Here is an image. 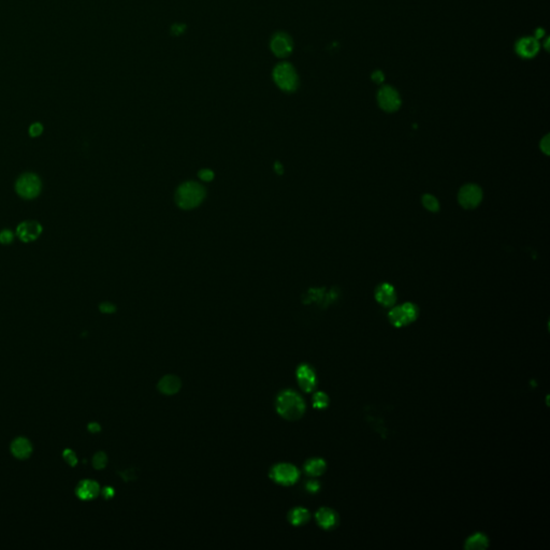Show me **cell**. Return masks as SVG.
Returning <instances> with one entry per match:
<instances>
[{
    "instance_id": "cell-1",
    "label": "cell",
    "mask_w": 550,
    "mask_h": 550,
    "mask_svg": "<svg viewBox=\"0 0 550 550\" xmlns=\"http://www.w3.org/2000/svg\"><path fill=\"white\" fill-rule=\"evenodd\" d=\"M278 414L287 420H298L305 412V402L299 393L294 390H284L278 394L275 402Z\"/></svg>"
},
{
    "instance_id": "cell-2",
    "label": "cell",
    "mask_w": 550,
    "mask_h": 550,
    "mask_svg": "<svg viewBox=\"0 0 550 550\" xmlns=\"http://www.w3.org/2000/svg\"><path fill=\"white\" fill-rule=\"evenodd\" d=\"M205 197V189L199 183L186 182L182 184L176 191L175 200L181 209H194L203 201Z\"/></svg>"
},
{
    "instance_id": "cell-3",
    "label": "cell",
    "mask_w": 550,
    "mask_h": 550,
    "mask_svg": "<svg viewBox=\"0 0 550 550\" xmlns=\"http://www.w3.org/2000/svg\"><path fill=\"white\" fill-rule=\"evenodd\" d=\"M272 77L279 89L286 93H292L299 87V77L295 67L289 62H279L273 69Z\"/></svg>"
},
{
    "instance_id": "cell-4",
    "label": "cell",
    "mask_w": 550,
    "mask_h": 550,
    "mask_svg": "<svg viewBox=\"0 0 550 550\" xmlns=\"http://www.w3.org/2000/svg\"><path fill=\"white\" fill-rule=\"evenodd\" d=\"M418 317V307L412 303H404L402 305L392 307L388 314L389 322L395 328H402L414 323Z\"/></svg>"
},
{
    "instance_id": "cell-5",
    "label": "cell",
    "mask_w": 550,
    "mask_h": 550,
    "mask_svg": "<svg viewBox=\"0 0 550 550\" xmlns=\"http://www.w3.org/2000/svg\"><path fill=\"white\" fill-rule=\"evenodd\" d=\"M271 478L279 485L291 486L300 477V472L290 463H279L274 466L270 472Z\"/></svg>"
},
{
    "instance_id": "cell-6",
    "label": "cell",
    "mask_w": 550,
    "mask_h": 550,
    "mask_svg": "<svg viewBox=\"0 0 550 550\" xmlns=\"http://www.w3.org/2000/svg\"><path fill=\"white\" fill-rule=\"evenodd\" d=\"M41 191V182L36 174L26 173L16 182V192L25 199H33Z\"/></svg>"
},
{
    "instance_id": "cell-7",
    "label": "cell",
    "mask_w": 550,
    "mask_h": 550,
    "mask_svg": "<svg viewBox=\"0 0 550 550\" xmlns=\"http://www.w3.org/2000/svg\"><path fill=\"white\" fill-rule=\"evenodd\" d=\"M377 101L380 107L386 112H395L401 107V97L398 90L389 85L383 86L378 90Z\"/></svg>"
},
{
    "instance_id": "cell-8",
    "label": "cell",
    "mask_w": 550,
    "mask_h": 550,
    "mask_svg": "<svg viewBox=\"0 0 550 550\" xmlns=\"http://www.w3.org/2000/svg\"><path fill=\"white\" fill-rule=\"evenodd\" d=\"M270 49L275 56L279 57V58H285V57L289 56L292 50H294V42H292V39L288 33L279 31L272 36Z\"/></svg>"
},
{
    "instance_id": "cell-9",
    "label": "cell",
    "mask_w": 550,
    "mask_h": 550,
    "mask_svg": "<svg viewBox=\"0 0 550 550\" xmlns=\"http://www.w3.org/2000/svg\"><path fill=\"white\" fill-rule=\"evenodd\" d=\"M483 199V191L474 184H468L463 186L459 194H458V200L459 203L463 206L464 209H474L481 202Z\"/></svg>"
},
{
    "instance_id": "cell-10",
    "label": "cell",
    "mask_w": 550,
    "mask_h": 550,
    "mask_svg": "<svg viewBox=\"0 0 550 550\" xmlns=\"http://www.w3.org/2000/svg\"><path fill=\"white\" fill-rule=\"evenodd\" d=\"M298 384L303 391L312 392L317 385L316 373L311 365L303 363L297 369Z\"/></svg>"
},
{
    "instance_id": "cell-11",
    "label": "cell",
    "mask_w": 550,
    "mask_h": 550,
    "mask_svg": "<svg viewBox=\"0 0 550 550\" xmlns=\"http://www.w3.org/2000/svg\"><path fill=\"white\" fill-rule=\"evenodd\" d=\"M515 51L521 58L530 59L537 55L540 51V43L537 39L533 37H523L516 42Z\"/></svg>"
},
{
    "instance_id": "cell-12",
    "label": "cell",
    "mask_w": 550,
    "mask_h": 550,
    "mask_svg": "<svg viewBox=\"0 0 550 550\" xmlns=\"http://www.w3.org/2000/svg\"><path fill=\"white\" fill-rule=\"evenodd\" d=\"M316 521L320 528L324 530H333L335 529L337 524H339V515L333 509L329 507H322L319 508L316 515Z\"/></svg>"
},
{
    "instance_id": "cell-13",
    "label": "cell",
    "mask_w": 550,
    "mask_h": 550,
    "mask_svg": "<svg viewBox=\"0 0 550 550\" xmlns=\"http://www.w3.org/2000/svg\"><path fill=\"white\" fill-rule=\"evenodd\" d=\"M42 232V227L37 221H24L17 227V236L23 242H31Z\"/></svg>"
},
{
    "instance_id": "cell-14",
    "label": "cell",
    "mask_w": 550,
    "mask_h": 550,
    "mask_svg": "<svg viewBox=\"0 0 550 550\" xmlns=\"http://www.w3.org/2000/svg\"><path fill=\"white\" fill-rule=\"evenodd\" d=\"M376 301L383 306L390 307L393 306L397 301V294H395L394 287L390 284H382L378 286L375 290Z\"/></svg>"
},
{
    "instance_id": "cell-15",
    "label": "cell",
    "mask_w": 550,
    "mask_h": 550,
    "mask_svg": "<svg viewBox=\"0 0 550 550\" xmlns=\"http://www.w3.org/2000/svg\"><path fill=\"white\" fill-rule=\"evenodd\" d=\"M99 485L94 480H83L79 484L77 488V495L81 500H93L99 495Z\"/></svg>"
},
{
    "instance_id": "cell-16",
    "label": "cell",
    "mask_w": 550,
    "mask_h": 550,
    "mask_svg": "<svg viewBox=\"0 0 550 550\" xmlns=\"http://www.w3.org/2000/svg\"><path fill=\"white\" fill-rule=\"evenodd\" d=\"M182 382L175 375H165L158 383V389L165 394L172 395L180 391Z\"/></svg>"
},
{
    "instance_id": "cell-17",
    "label": "cell",
    "mask_w": 550,
    "mask_h": 550,
    "mask_svg": "<svg viewBox=\"0 0 550 550\" xmlns=\"http://www.w3.org/2000/svg\"><path fill=\"white\" fill-rule=\"evenodd\" d=\"M11 451L17 459H27L31 455L32 446L27 439L19 438L14 440L11 444Z\"/></svg>"
},
{
    "instance_id": "cell-18",
    "label": "cell",
    "mask_w": 550,
    "mask_h": 550,
    "mask_svg": "<svg viewBox=\"0 0 550 550\" xmlns=\"http://www.w3.org/2000/svg\"><path fill=\"white\" fill-rule=\"evenodd\" d=\"M489 546V540L484 533L477 532L469 536L466 541L464 548L468 550H484Z\"/></svg>"
},
{
    "instance_id": "cell-19",
    "label": "cell",
    "mask_w": 550,
    "mask_h": 550,
    "mask_svg": "<svg viewBox=\"0 0 550 550\" xmlns=\"http://www.w3.org/2000/svg\"><path fill=\"white\" fill-rule=\"evenodd\" d=\"M327 468V464L325 460L320 459V458H312L305 462L304 471L309 476L317 477L323 475Z\"/></svg>"
},
{
    "instance_id": "cell-20",
    "label": "cell",
    "mask_w": 550,
    "mask_h": 550,
    "mask_svg": "<svg viewBox=\"0 0 550 550\" xmlns=\"http://www.w3.org/2000/svg\"><path fill=\"white\" fill-rule=\"evenodd\" d=\"M309 518H311V514L306 508L303 507H296L291 509L288 514V520L292 525L300 526L308 522Z\"/></svg>"
},
{
    "instance_id": "cell-21",
    "label": "cell",
    "mask_w": 550,
    "mask_h": 550,
    "mask_svg": "<svg viewBox=\"0 0 550 550\" xmlns=\"http://www.w3.org/2000/svg\"><path fill=\"white\" fill-rule=\"evenodd\" d=\"M329 405V397L323 391H318L313 395V406L317 410H324Z\"/></svg>"
},
{
    "instance_id": "cell-22",
    "label": "cell",
    "mask_w": 550,
    "mask_h": 550,
    "mask_svg": "<svg viewBox=\"0 0 550 550\" xmlns=\"http://www.w3.org/2000/svg\"><path fill=\"white\" fill-rule=\"evenodd\" d=\"M422 204L425 205V208L431 212H438L440 210V203L438 199L431 196V194H425L422 197Z\"/></svg>"
},
{
    "instance_id": "cell-23",
    "label": "cell",
    "mask_w": 550,
    "mask_h": 550,
    "mask_svg": "<svg viewBox=\"0 0 550 550\" xmlns=\"http://www.w3.org/2000/svg\"><path fill=\"white\" fill-rule=\"evenodd\" d=\"M107 463H108L107 455L105 454V452H102V451L97 452V454H96V455L94 456V458H93V466H94V468H97V469H101V468H105V467L107 466Z\"/></svg>"
},
{
    "instance_id": "cell-24",
    "label": "cell",
    "mask_w": 550,
    "mask_h": 550,
    "mask_svg": "<svg viewBox=\"0 0 550 550\" xmlns=\"http://www.w3.org/2000/svg\"><path fill=\"white\" fill-rule=\"evenodd\" d=\"M64 459L66 460V462L68 464H70V466H72V467H74L78 463V458H77L76 454H74V452L70 449H66L64 451Z\"/></svg>"
},
{
    "instance_id": "cell-25",
    "label": "cell",
    "mask_w": 550,
    "mask_h": 550,
    "mask_svg": "<svg viewBox=\"0 0 550 550\" xmlns=\"http://www.w3.org/2000/svg\"><path fill=\"white\" fill-rule=\"evenodd\" d=\"M305 489L309 494H316L320 489V484L317 480H308L305 485Z\"/></svg>"
},
{
    "instance_id": "cell-26",
    "label": "cell",
    "mask_w": 550,
    "mask_h": 550,
    "mask_svg": "<svg viewBox=\"0 0 550 550\" xmlns=\"http://www.w3.org/2000/svg\"><path fill=\"white\" fill-rule=\"evenodd\" d=\"M13 240V234L11 231L9 230H3L0 233V242L2 244H9L12 242Z\"/></svg>"
},
{
    "instance_id": "cell-27",
    "label": "cell",
    "mask_w": 550,
    "mask_h": 550,
    "mask_svg": "<svg viewBox=\"0 0 550 550\" xmlns=\"http://www.w3.org/2000/svg\"><path fill=\"white\" fill-rule=\"evenodd\" d=\"M199 176L201 180L205 182H210L214 179V173L213 171H211L209 169H203L199 172Z\"/></svg>"
},
{
    "instance_id": "cell-28",
    "label": "cell",
    "mask_w": 550,
    "mask_h": 550,
    "mask_svg": "<svg viewBox=\"0 0 550 550\" xmlns=\"http://www.w3.org/2000/svg\"><path fill=\"white\" fill-rule=\"evenodd\" d=\"M120 476H122L125 480H134L137 478V473L134 468H130V469H126L124 472H120L119 473Z\"/></svg>"
},
{
    "instance_id": "cell-29",
    "label": "cell",
    "mask_w": 550,
    "mask_h": 550,
    "mask_svg": "<svg viewBox=\"0 0 550 550\" xmlns=\"http://www.w3.org/2000/svg\"><path fill=\"white\" fill-rule=\"evenodd\" d=\"M372 80H373V82H375L376 84H382L384 82V80H385V76H384V73L381 70H376L372 73Z\"/></svg>"
},
{
    "instance_id": "cell-30",
    "label": "cell",
    "mask_w": 550,
    "mask_h": 550,
    "mask_svg": "<svg viewBox=\"0 0 550 550\" xmlns=\"http://www.w3.org/2000/svg\"><path fill=\"white\" fill-rule=\"evenodd\" d=\"M42 130H43L42 126L37 123V124L31 125V127H30V129H29V133H30V136H31V137H38V136L41 135Z\"/></svg>"
},
{
    "instance_id": "cell-31",
    "label": "cell",
    "mask_w": 550,
    "mask_h": 550,
    "mask_svg": "<svg viewBox=\"0 0 550 550\" xmlns=\"http://www.w3.org/2000/svg\"><path fill=\"white\" fill-rule=\"evenodd\" d=\"M100 311L103 313H113L115 312V306L111 303H102L100 305Z\"/></svg>"
},
{
    "instance_id": "cell-32",
    "label": "cell",
    "mask_w": 550,
    "mask_h": 550,
    "mask_svg": "<svg viewBox=\"0 0 550 550\" xmlns=\"http://www.w3.org/2000/svg\"><path fill=\"white\" fill-rule=\"evenodd\" d=\"M184 30H185L184 25H174V26H172V29H171L172 33L175 34V36H179V34H182L183 31H184Z\"/></svg>"
},
{
    "instance_id": "cell-33",
    "label": "cell",
    "mask_w": 550,
    "mask_h": 550,
    "mask_svg": "<svg viewBox=\"0 0 550 550\" xmlns=\"http://www.w3.org/2000/svg\"><path fill=\"white\" fill-rule=\"evenodd\" d=\"M541 148H542V151H543V152H545L546 154L549 153V152H548V150H549V138H548V136H546V137L544 138V139L542 140Z\"/></svg>"
},
{
    "instance_id": "cell-34",
    "label": "cell",
    "mask_w": 550,
    "mask_h": 550,
    "mask_svg": "<svg viewBox=\"0 0 550 550\" xmlns=\"http://www.w3.org/2000/svg\"><path fill=\"white\" fill-rule=\"evenodd\" d=\"M102 495L105 496L106 498L113 497V495H114L113 488H111V487H106V488L103 489V491H102Z\"/></svg>"
},
{
    "instance_id": "cell-35",
    "label": "cell",
    "mask_w": 550,
    "mask_h": 550,
    "mask_svg": "<svg viewBox=\"0 0 550 550\" xmlns=\"http://www.w3.org/2000/svg\"><path fill=\"white\" fill-rule=\"evenodd\" d=\"M87 429H88V431L91 432V433H97V432H99V431H100V429H101V428H100V426H99L97 422H91V423H89V425H88Z\"/></svg>"
},
{
    "instance_id": "cell-36",
    "label": "cell",
    "mask_w": 550,
    "mask_h": 550,
    "mask_svg": "<svg viewBox=\"0 0 550 550\" xmlns=\"http://www.w3.org/2000/svg\"><path fill=\"white\" fill-rule=\"evenodd\" d=\"M274 169H275V171H276V172H277V173H278V174H282V173H283V165H280L279 163H276V164H275V165H274Z\"/></svg>"
}]
</instances>
